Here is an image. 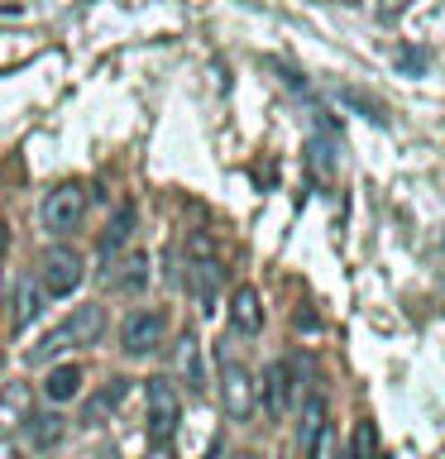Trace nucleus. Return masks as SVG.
Listing matches in <instances>:
<instances>
[{
	"instance_id": "f257e3e1",
	"label": "nucleus",
	"mask_w": 445,
	"mask_h": 459,
	"mask_svg": "<svg viewBox=\"0 0 445 459\" xmlns=\"http://www.w3.org/2000/svg\"><path fill=\"white\" fill-rule=\"evenodd\" d=\"M100 330H106V311H100V307H77V311H72L63 325L48 330V335H43V340L34 344V350H29V359H34V364H43V359L57 354V350H77V344H96V340H100Z\"/></svg>"
},
{
	"instance_id": "f03ea898",
	"label": "nucleus",
	"mask_w": 445,
	"mask_h": 459,
	"mask_svg": "<svg viewBox=\"0 0 445 459\" xmlns=\"http://www.w3.org/2000/svg\"><path fill=\"white\" fill-rule=\"evenodd\" d=\"M215 364H221V407L230 421H249L254 411V373L240 364V354L221 340L215 344Z\"/></svg>"
},
{
	"instance_id": "7ed1b4c3",
	"label": "nucleus",
	"mask_w": 445,
	"mask_h": 459,
	"mask_svg": "<svg viewBox=\"0 0 445 459\" xmlns=\"http://www.w3.org/2000/svg\"><path fill=\"white\" fill-rule=\"evenodd\" d=\"M168 340V311L163 307H139V311H129L125 316V325H120V350L125 354H153L158 344Z\"/></svg>"
},
{
	"instance_id": "20e7f679",
	"label": "nucleus",
	"mask_w": 445,
	"mask_h": 459,
	"mask_svg": "<svg viewBox=\"0 0 445 459\" xmlns=\"http://www.w3.org/2000/svg\"><path fill=\"white\" fill-rule=\"evenodd\" d=\"M82 215H86V186H82V182L53 186V192L43 196V206H39V221L48 225L53 235H63V230H77Z\"/></svg>"
},
{
	"instance_id": "39448f33",
	"label": "nucleus",
	"mask_w": 445,
	"mask_h": 459,
	"mask_svg": "<svg viewBox=\"0 0 445 459\" xmlns=\"http://www.w3.org/2000/svg\"><path fill=\"white\" fill-rule=\"evenodd\" d=\"M82 273H86L82 254L67 249V244H53V249H43V258H39V282L48 297H67L72 287L82 282Z\"/></svg>"
},
{
	"instance_id": "423d86ee",
	"label": "nucleus",
	"mask_w": 445,
	"mask_h": 459,
	"mask_svg": "<svg viewBox=\"0 0 445 459\" xmlns=\"http://www.w3.org/2000/svg\"><path fill=\"white\" fill-rule=\"evenodd\" d=\"M297 445L307 459H330V407L321 393H311L301 402V421H297Z\"/></svg>"
},
{
	"instance_id": "0eeeda50",
	"label": "nucleus",
	"mask_w": 445,
	"mask_h": 459,
	"mask_svg": "<svg viewBox=\"0 0 445 459\" xmlns=\"http://www.w3.org/2000/svg\"><path fill=\"white\" fill-rule=\"evenodd\" d=\"M144 402H149V440H168L178 430V416H182V402L172 393V383L149 378L144 383Z\"/></svg>"
},
{
	"instance_id": "6e6552de",
	"label": "nucleus",
	"mask_w": 445,
	"mask_h": 459,
	"mask_svg": "<svg viewBox=\"0 0 445 459\" xmlns=\"http://www.w3.org/2000/svg\"><path fill=\"white\" fill-rule=\"evenodd\" d=\"M292 378H297L292 364H287V359H278V364L264 368V383H254V387H264V407H268V416H283L287 407H292V393H297Z\"/></svg>"
},
{
	"instance_id": "1a4fd4ad",
	"label": "nucleus",
	"mask_w": 445,
	"mask_h": 459,
	"mask_svg": "<svg viewBox=\"0 0 445 459\" xmlns=\"http://www.w3.org/2000/svg\"><path fill=\"white\" fill-rule=\"evenodd\" d=\"M230 325H235L240 335H258V330H264V301H258L254 287H235V292H230Z\"/></svg>"
},
{
	"instance_id": "9d476101",
	"label": "nucleus",
	"mask_w": 445,
	"mask_h": 459,
	"mask_svg": "<svg viewBox=\"0 0 445 459\" xmlns=\"http://www.w3.org/2000/svg\"><path fill=\"white\" fill-rule=\"evenodd\" d=\"M29 411H34V393H29V383H5V387H0V436L14 430V426H24Z\"/></svg>"
},
{
	"instance_id": "9b49d317",
	"label": "nucleus",
	"mask_w": 445,
	"mask_h": 459,
	"mask_svg": "<svg viewBox=\"0 0 445 459\" xmlns=\"http://www.w3.org/2000/svg\"><path fill=\"white\" fill-rule=\"evenodd\" d=\"M43 307H48V292H43V282H39V278H20V287H14V311H10L14 330L34 325Z\"/></svg>"
},
{
	"instance_id": "f8f14e48",
	"label": "nucleus",
	"mask_w": 445,
	"mask_h": 459,
	"mask_svg": "<svg viewBox=\"0 0 445 459\" xmlns=\"http://www.w3.org/2000/svg\"><path fill=\"white\" fill-rule=\"evenodd\" d=\"M172 368H178V378L192 387V393H201V387H206V368H201V344H196L192 330H187V335L178 340V359H172Z\"/></svg>"
},
{
	"instance_id": "ddd939ff",
	"label": "nucleus",
	"mask_w": 445,
	"mask_h": 459,
	"mask_svg": "<svg viewBox=\"0 0 445 459\" xmlns=\"http://www.w3.org/2000/svg\"><path fill=\"white\" fill-rule=\"evenodd\" d=\"M24 430H29V440H34V450H53L57 440H63V416L57 411H29V421H24Z\"/></svg>"
},
{
	"instance_id": "4468645a",
	"label": "nucleus",
	"mask_w": 445,
	"mask_h": 459,
	"mask_svg": "<svg viewBox=\"0 0 445 459\" xmlns=\"http://www.w3.org/2000/svg\"><path fill=\"white\" fill-rule=\"evenodd\" d=\"M43 393H48V402H72V397L82 393V368L77 364L53 368L48 378H43Z\"/></svg>"
},
{
	"instance_id": "2eb2a0df",
	"label": "nucleus",
	"mask_w": 445,
	"mask_h": 459,
	"mask_svg": "<svg viewBox=\"0 0 445 459\" xmlns=\"http://www.w3.org/2000/svg\"><path fill=\"white\" fill-rule=\"evenodd\" d=\"M129 230H135V206H120V211H115V221L106 225V235H100V254L110 258L129 239Z\"/></svg>"
},
{
	"instance_id": "dca6fc26",
	"label": "nucleus",
	"mask_w": 445,
	"mask_h": 459,
	"mask_svg": "<svg viewBox=\"0 0 445 459\" xmlns=\"http://www.w3.org/2000/svg\"><path fill=\"white\" fill-rule=\"evenodd\" d=\"M120 393H125V383H120V378L100 387V393H96L92 402H86V426H106V416H110L115 402H120Z\"/></svg>"
},
{
	"instance_id": "f3484780",
	"label": "nucleus",
	"mask_w": 445,
	"mask_h": 459,
	"mask_svg": "<svg viewBox=\"0 0 445 459\" xmlns=\"http://www.w3.org/2000/svg\"><path fill=\"white\" fill-rule=\"evenodd\" d=\"M144 268H149V264H144V254H125L120 258V273H110V282L120 287V292H139L144 278H149Z\"/></svg>"
},
{
	"instance_id": "a211bd4d",
	"label": "nucleus",
	"mask_w": 445,
	"mask_h": 459,
	"mask_svg": "<svg viewBox=\"0 0 445 459\" xmlns=\"http://www.w3.org/2000/svg\"><path fill=\"white\" fill-rule=\"evenodd\" d=\"M350 459H379V440H373V426H369V421L354 426V450H350Z\"/></svg>"
},
{
	"instance_id": "6ab92c4d",
	"label": "nucleus",
	"mask_w": 445,
	"mask_h": 459,
	"mask_svg": "<svg viewBox=\"0 0 445 459\" xmlns=\"http://www.w3.org/2000/svg\"><path fill=\"white\" fill-rule=\"evenodd\" d=\"M407 5H412V0H379V20L383 24H397L402 14H407Z\"/></svg>"
},
{
	"instance_id": "aec40b11",
	"label": "nucleus",
	"mask_w": 445,
	"mask_h": 459,
	"mask_svg": "<svg viewBox=\"0 0 445 459\" xmlns=\"http://www.w3.org/2000/svg\"><path fill=\"white\" fill-rule=\"evenodd\" d=\"M5 249H10V230L0 225V254H5Z\"/></svg>"
},
{
	"instance_id": "412c9836",
	"label": "nucleus",
	"mask_w": 445,
	"mask_h": 459,
	"mask_svg": "<svg viewBox=\"0 0 445 459\" xmlns=\"http://www.w3.org/2000/svg\"><path fill=\"white\" fill-rule=\"evenodd\" d=\"M0 301H5V278H0Z\"/></svg>"
},
{
	"instance_id": "4be33fe9",
	"label": "nucleus",
	"mask_w": 445,
	"mask_h": 459,
	"mask_svg": "<svg viewBox=\"0 0 445 459\" xmlns=\"http://www.w3.org/2000/svg\"><path fill=\"white\" fill-rule=\"evenodd\" d=\"M235 459H258V455H235Z\"/></svg>"
},
{
	"instance_id": "5701e85b",
	"label": "nucleus",
	"mask_w": 445,
	"mask_h": 459,
	"mask_svg": "<svg viewBox=\"0 0 445 459\" xmlns=\"http://www.w3.org/2000/svg\"><path fill=\"white\" fill-rule=\"evenodd\" d=\"M0 364H5V354H0Z\"/></svg>"
}]
</instances>
